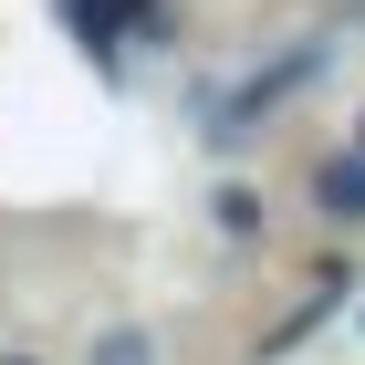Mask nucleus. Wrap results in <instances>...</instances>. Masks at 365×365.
Segmentation results:
<instances>
[{
  "instance_id": "1",
  "label": "nucleus",
  "mask_w": 365,
  "mask_h": 365,
  "mask_svg": "<svg viewBox=\"0 0 365 365\" xmlns=\"http://www.w3.org/2000/svg\"><path fill=\"white\" fill-rule=\"evenodd\" d=\"M63 21L84 31V42H115V31L136 21V0H63Z\"/></svg>"
},
{
  "instance_id": "2",
  "label": "nucleus",
  "mask_w": 365,
  "mask_h": 365,
  "mask_svg": "<svg viewBox=\"0 0 365 365\" xmlns=\"http://www.w3.org/2000/svg\"><path fill=\"white\" fill-rule=\"evenodd\" d=\"M324 209L334 220H365V157H334L324 168Z\"/></svg>"
},
{
  "instance_id": "3",
  "label": "nucleus",
  "mask_w": 365,
  "mask_h": 365,
  "mask_svg": "<svg viewBox=\"0 0 365 365\" xmlns=\"http://www.w3.org/2000/svg\"><path fill=\"white\" fill-rule=\"evenodd\" d=\"M94 365H146V334H105V355Z\"/></svg>"
}]
</instances>
